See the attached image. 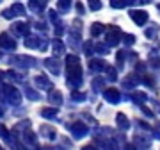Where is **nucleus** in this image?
Here are the masks:
<instances>
[{
  "label": "nucleus",
  "mask_w": 160,
  "mask_h": 150,
  "mask_svg": "<svg viewBox=\"0 0 160 150\" xmlns=\"http://www.w3.org/2000/svg\"><path fill=\"white\" fill-rule=\"evenodd\" d=\"M66 75H68V86L71 88V91H77L82 82H84V70H82V64H80V59L77 56H68L66 57Z\"/></svg>",
  "instance_id": "nucleus-1"
},
{
  "label": "nucleus",
  "mask_w": 160,
  "mask_h": 150,
  "mask_svg": "<svg viewBox=\"0 0 160 150\" xmlns=\"http://www.w3.org/2000/svg\"><path fill=\"white\" fill-rule=\"evenodd\" d=\"M0 89H2V98L6 100L7 104H11V105H20L22 104V93L18 91L14 86H11V84H4Z\"/></svg>",
  "instance_id": "nucleus-2"
},
{
  "label": "nucleus",
  "mask_w": 160,
  "mask_h": 150,
  "mask_svg": "<svg viewBox=\"0 0 160 150\" xmlns=\"http://www.w3.org/2000/svg\"><path fill=\"white\" fill-rule=\"evenodd\" d=\"M123 40V32H121L119 27L116 25H110L107 27V32H105V45L107 46H118Z\"/></svg>",
  "instance_id": "nucleus-3"
},
{
  "label": "nucleus",
  "mask_w": 160,
  "mask_h": 150,
  "mask_svg": "<svg viewBox=\"0 0 160 150\" xmlns=\"http://www.w3.org/2000/svg\"><path fill=\"white\" fill-rule=\"evenodd\" d=\"M68 129H69V132H71V136H73L75 139H82L89 134V129H87V125L84 121H73V123L68 125Z\"/></svg>",
  "instance_id": "nucleus-4"
},
{
  "label": "nucleus",
  "mask_w": 160,
  "mask_h": 150,
  "mask_svg": "<svg viewBox=\"0 0 160 150\" xmlns=\"http://www.w3.org/2000/svg\"><path fill=\"white\" fill-rule=\"evenodd\" d=\"M11 63H14V66H18V68H34V66H38V61L30 56H16V57L11 59Z\"/></svg>",
  "instance_id": "nucleus-5"
},
{
  "label": "nucleus",
  "mask_w": 160,
  "mask_h": 150,
  "mask_svg": "<svg viewBox=\"0 0 160 150\" xmlns=\"http://www.w3.org/2000/svg\"><path fill=\"white\" fill-rule=\"evenodd\" d=\"M128 14H130V18L133 20V23H135V25H139V27L146 25V23H148V20H149V14L146 11H142V9H132Z\"/></svg>",
  "instance_id": "nucleus-6"
},
{
  "label": "nucleus",
  "mask_w": 160,
  "mask_h": 150,
  "mask_svg": "<svg viewBox=\"0 0 160 150\" xmlns=\"http://www.w3.org/2000/svg\"><path fill=\"white\" fill-rule=\"evenodd\" d=\"M0 48L2 50H14L16 48V40L9 32H2L0 34Z\"/></svg>",
  "instance_id": "nucleus-7"
},
{
  "label": "nucleus",
  "mask_w": 160,
  "mask_h": 150,
  "mask_svg": "<svg viewBox=\"0 0 160 150\" xmlns=\"http://www.w3.org/2000/svg\"><path fill=\"white\" fill-rule=\"evenodd\" d=\"M103 98L109 102V104H119L121 100V93L116 88H109V89H103Z\"/></svg>",
  "instance_id": "nucleus-8"
},
{
  "label": "nucleus",
  "mask_w": 160,
  "mask_h": 150,
  "mask_svg": "<svg viewBox=\"0 0 160 150\" xmlns=\"http://www.w3.org/2000/svg\"><path fill=\"white\" fill-rule=\"evenodd\" d=\"M142 82V77H139V73H130L128 77L123 79V88H128V89H133V88H137L139 84Z\"/></svg>",
  "instance_id": "nucleus-9"
},
{
  "label": "nucleus",
  "mask_w": 160,
  "mask_h": 150,
  "mask_svg": "<svg viewBox=\"0 0 160 150\" xmlns=\"http://www.w3.org/2000/svg\"><path fill=\"white\" fill-rule=\"evenodd\" d=\"M36 86L39 88V89H45V91H53V82L46 77V75H38L34 79Z\"/></svg>",
  "instance_id": "nucleus-10"
},
{
  "label": "nucleus",
  "mask_w": 160,
  "mask_h": 150,
  "mask_svg": "<svg viewBox=\"0 0 160 150\" xmlns=\"http://www.w3.org/2000/svg\"><path fill=\"white\" fill-rule=\"evenodd\" d=\"M45 66L50 70V73H53V75L61 73V61H59L57 57H46L45 59Z\"/></svg>",
  "instance_id": "nucleus-11"
},
{
  "label": "nucleus",
  "mask_w": 160,
  "mask_h": 150,
  "mask_svg": "<svg viewBox=\"0 0 160 150\" xmlns=\"http://www.w3.org/2000/svg\"><path fill=\"white\" fill-rule=\"evenodd\" d=\"M133 145H135V148H144V150H149V147H151V141H149L146 136H141V134H135V138H133Z\"/></svg>",
  "instance_id": "nucleus-12"
},
{
  "label": "nucleus",
  "mask_w": 160,
  "mask_h": 150,
  "mask_svg": "<svg viewBox=\"0 0 160 150\" xmlns=\"http://www.w3.org/2000/svg\"><path fill=\"white\" fill-rule=\"evenodd\" d=\"M39 132L43 134V138L50 139V141H53V139L57 138V129L52 127V125H41V127H39Z\"/></svg>",
  "instance_id": "nucleus-13"
},
{
  "label": "nucleus",
  "mask_w": 160,
  "mask_h": 150,
  "mask_svg": "<svg viewBox=\"0 0 160 150\" xmlns=\"http://www.w3.org/2000/svg\"><path fill=\"white\" fill-rule=\"evenodd\" d=\"M11 32H14L16 36H27L29 34V25L23 22H14L11 27Z\"/></svg>",
  "instance_id": "nucleus-14"
},
{
  "label": "nucleus",
  "mask_w": 160,
  "mask_h": 150,
  "mask_svg": "<svg viewBox=\"0 0 160 150\" xmlns=\"http://www.w3.org/2000/svg\"><path fill=\"white\" fill-rule=\"evenodd\" d=\"M87 66H89V70H91L92 73H100L103 70H107V64H105V61H102V59H91Z\"/></svg>",
  "instance_id": "nucleus-15"
},
{
  "label": "nucleus",
  "mask_w": 160,
  "mask_h": 150,
  "mask_svg": "<svg viewBox=\"0 0 160 150\" xmlns=\"http://www.w3.org/2000/svg\"><path fill=\"white\" fill-rule=\"evenodd\" d=\"M68 43L71 45V48H78L82 46V38H80V30H71L68 36Z\"/></svg>",
  "instance_id": "nucleus-16"
},
{
  "label": "nucleus",
  "mask_w": 160,
  "mask_h": 150,
  "mask_svg": "<svg viewBox=\"0 0 160 150\" xmlns=\"http://www.w3.org/2000/svg\"><path fill=\"white\" fill-rule=\"evenodd\" d=\"M48 102H50L53 107H59V105L62 104V93L57 91V89L50 91V93H48Z\"/></svg>",
  "instance_id": "nucleus-17"
},
{
  "label": "nucleus",
  "mask_w": 160,
  "mask_h": 150,
  "mask_svg": "<svg viewBox=\"0 0 160 150\" xmlns=\"http://www.w3.org/2000/svg\"><path fill=\"white\" fill-rule=\"evenodd\" d=\"M116 123H118V127L121 129V131H128L130 129V120L126 118V115H123V113H118L116 115Z\"/></svg>",
  "instance_id": "nucleus-18"
},
{
  "label": "nucleus",
  "mask_w": 160,
  "mask_h": 150,
  "mask_svg": "<svg viewBox=\"0 0 160 150\" xmlns=\"http://www.w3.org/2000/svg\"><path fill=\"white\" fill-rule=\"evenodd\" d=\"M22 139H23V143L25 145H30V147H36V141H38V136H36L32 131H23V134H22Z\"/></svg>",
  "instance_id": "nucleus-19"
},
{
  "label": "nucleus",
  "mask_w": 160,
  "mask_h": 150,
  "mask_svg": "<svg viewBox=\"0 0 160 150\" xmlns=\"http://www.w3.org/2000/svg\"><path fill=\"white\" fill-rule=\"evenodd\" d=\"M158 30H160L158 25H157V23H151V25H148V27H146V30H144V36H146L148 40H155V38L158 36Z\"/></svg>",
  "instance_id": "nucleus-20"
},
{
  "label": "nucleus",
  "mask_w": 160,
  "mask_h": 150,
  "mask_svg": "<svg viewBox=\"0 0 160 150\" xmlns=\"http://www.w3.org/2000/svg\"><path fill=\"white\" fill-rule=\"evenodd\" d=\"M29 9L34 13H43L46 9V2H41V0H30L29 2Z\"/></svg>",
  "instance_id": "nucleus-21"
},
{
  "label": "nucleus",
  "mask_w": 160,
  "mask_h": 150,
  "mask_svg": "<svg viewBox=\"0 0 160 150\" xmlns=\"http://www.w3.org/2000/svg\"><path fill=\"white\" fill-rule=\"evenodd\" d=\"M107 32V27L103 25V23H100V22H94L91 25V34L94 36V38H98V36H102V34H105Z\"/></svg>",
  "instance_id": "nucleus-22"
},
{
  "label": "nucleus",
  "mask_w": 160,
  "mask_h": 150,
  "mask_svg": "<svg viewBox=\"0 0 160 150\" xmlns=\"http://www.w3.org/2000/svg\"><path fill=\"white\" fill-rule=\"evenodd\" d=\"M130 98H132V100H133L137 105H144V102L148 100V95H146L144 91H133V93L130 95Z\"/></svg>",
  "instance_id": "nucleus-23"
},
{
  "label": "nucleus",
  "mask_w": 160,
  "mask_h": 150,
  "mask_svg": "<svg viewBox=\"0 0 160 150\" xmlns=\"http://www.w3.org/2000/svg\"><path fill=\"white\" fill-rule=\"evenodd\" d=\"M139 2H133V0H112L110 6L114 9H123V7H130V6H135Z\"/></svg>",
  "instance_id": "nucleus-24"
},
{
  "label": "nucleus",
  "mask_w": 160,
  "mask_h": 150,
  "mask_svg": "<svg viewBox=\"0 0 160 150\" xmlns=\"http://www.w3.org/2000/svg\"><path fill=\"white\" fill-rule=\"evenodd\" d=\"M39 113L43 118H48V120H55L57 118V107H43Z\"/></svg>",
  "instance_id": "nucleus-25"
},
{
  "label": "nucleus",
  "mask_w": 160,
  "mask_h": 150,
  "mask_svg": "<svg viewBox=\"0 0 160 150\" xmlns=\"http://www.w3.org/2000/svg\"><path fill=\"white\" fill-rule=\"evenodd\" d=\"M64 43L61 40H53L52 41V50H53V54H55V57H59V56H62L64 54Z\"/></svg>",
  "instance_id": "nucleus-26"
},
{
  "label": "nucleus",
  "mask_w": 160,
  "mask_h": 150,
  "mask_svg": "<svg viewBox=\"0 0 160 150\" xmlns=\"http://www.w3.org/2000/svg\"><path fill=\"white\" fill-rule=\"evenodd\" d=\"M41 45V38H36V36H27L25 38V46L27 48H39Z\"/></svg>",
  "instance_id": "nucleus-27"
},
{
  "label": "nucleus",
  "mask_w": 160,
  "mask_h": 150,
  "mask_svg": "<svg viewBox=\"0 0 160 150\" xmlns=\"http://www.w3.org/2000/svg\"><path fill=\"white\" fill-rule=\"evenodd\" d=\"M102 147H103V150H119V147H118V141H116L114 138L102 139Z\"/></svg>",
  "instance_id": "nucleus-28"
},
{
  "label": "nucleus",
  "mask_w": 160,
  "mask_h": 150,
  "mask_svg": "<svg viewBox=\"0 0 160 150\" xmlns=\"http://www.w3.org/2000/svg\"><path fill=\"white\" fill-rule=\"evenodd\" d=\"M11 11L14 13V16H25V6L20 2H14L11 6Z\"/></svg>",
  "instance_id": "nucleus-29"
},
{
  "label": "nucleus",
  "mask_w": 160,
  "mask_h": 150,
  "mask_svg": "<svg viewBox=\"0 0 160 150\" xmlns=\"http://www.w3.org/2000/svg\"><path fill=\"white\" fill-rule=\"evenodd\" d=\"M69 98L71 102H86V93H80V91H71L69 93Z\"/></svg>",
  "instance_id": "nucleus-30"
},
{
  "label": "nucleus",
  "mask_w": 160,
  "mask_h": 150,
  "mask_svg": "<svg viewBox=\"0 0 160 150\" xmlns=\"http://www.w3.org/2000/svg\"><path fill=\"white\" fill-rule=\"evenodd\" d=\"M25 97L29 98V100H39L41 98V95L38 91H36V89H32V88H25Z\"/></svg>",
  "instance_id": "nucleus-31"
},
{
  "label": "nucleus",
  "mask_w": 160,
  "mask_h": 150,
  "mask_svg": "<svg viewBox=\"0 0 160 150\" xmlns=\"http://www.w3.org/2000/svg\"><path fill=\"white\" fill-rule=\"evenodd\" d=\"M135 125H137V129H139V131H144L142 134L153 132V129H151V125H148V123H146V121H142V120H137V121H135Z\"/></svg>",
  "instance_id": "nucleus-32"
},
{
  "label": "nucleus",
  "mask_w": 160,
  "mask_h": 150,
  "mask_svg": "<svg viewBox=\"0 0 160 150\" xmlns=\"http://www.w3.org/2000/svg\"><path fill=\"white\" fill-rule=\"evenodd\" d=\"M57 9L61 13H68L69 9H71V2H68V0H59L57 2Z\"/></svg>",
  "instance_id": "nucleus-33"
},
{
  "label": "nucleus",
  "mask_w": 160,
  "mask_h": 150,
  "mask_svg": "<svg viewBox=\"0 0 160 150\" xmlns=\"http://www.w3.org/2000/svg\"><path fill=\"white\" fill-rule=\"evenodd\" d=\"M82 50H84L86 56H92V52H94V43H92V41H86V43H82Z\"/></svg>",
  "instance_id": "nucleus-34"
},
{
  "label": "nucleus",
  "mask_w": 160,
  "mask_h": 150,
  "mask_svg": "<svg viewBox=\"0 0 160 150\" xmlns=\"http://www.w3.org/2000/svg\"><path fill=\"white\" fill-rule=\"evenodd\" d=\"M103 86H105V79H103V77H96V79L92 81V89H94V91H100Z\"/></svg>",
  "instance_id": "nucleus-35"
},
{
  "label": "nucleus",
  "mask_w": 160,
  "mask_h": 150,
  "mask_svg": "<svg viewBox=\"0 0 160 150\" xmlns=\"http://www.w3.org/2000/svg\"><path fill=\"white\" fill-rule=\"evenodd\" d=\"M128 56H130V54L126 52V50H119V52H118V56H116V61H118V66H123V63H125V57H128Z\"/></svg>",
  "instance_id": "nucleus-36"
},
{
  "label": "nucleus",
  "mask_w": 160,
  "mask_h": 150,
  "mask_svg": "<svg viewBox=\"0 0 160 150\" xmlns=\"http://www.w3.org/2000/svg\"><path fill=\"white\" fill-rule=\"evenodd\" d=\"M48 18H50L52 23H55V27H57V25H61V20H59V14H57V11H55V9H50V11H48Z\"/></svg>",
  "instance_id": "nucleus-37"
},
{
  "label": "nucleus",
  "mask_w": 160,
  "mask_h": 150,
  "mask_svg": "<svg viewBox=\"0 0 160 150\" xmlns=\"http://www.w3.org/2000/svg\"><path fill=\"white\" fill-rule=\"evenodd\" d=\"M107 81H116L118 79V72L114 70V66H107Z\"/></svg>",
  "instance_id": "nucleus-38"
},
{
  "label": "nucleus",
  "mask_w": 160,
  "mask_h": 150,
  "mask_svg": "<svg viewBox=\"0 0 160 150\" xmlns=\"http://www.w3.org/2000/svg\"><path fill=\"white\" fill-rule=\"evenodd\" d=\"M94 52L105 56V54H109V48H107V45H105V43H98V45H94Z\"/></svg>",
  "instance_id": "nucleus-39"
},
{
  "label": "nucleus",
  "mask_w": 160,
  "mask_h": 150,
  "mask_svg": "<svg viewBox=\"0 0 160 150\" xmlns=\"http://www.w3.org/2000/svg\"><path fill=\"white\" fill-rule=\"evenodd\" d=\"M158 61H160V57H158V54L157 52H151L149 54V64H151V66H158Z\"/></svg>",
  "instance_id": "nucleus-40"
},
{
  "label": "nucleus",
  "mask_w": 160,
  "mask_h": 150,
  "mask_svg": "<svg viewBox=\"0 0 160 150\" xmlns=\"http://www.w3.org/2000/svg\"><path fill=\"white\" fill-rule=\"evenodd\" d=\"M123 43H125L126 46H132L133 43H135V36H132V34H125V36H123Z\"/></svg>",
  "instance_id": "nucleus-41"
},
{
  "label": "nucleus",
  "mask_w": 160,
  "mask_h": 150,
  "mask_svg": "<svg viewBox=\"0 0 160 150\" xmlns=\"http://www.w3.org/2000/svg\"><path fill=\"white\" fill-rule=\"evenodd\" d=\"M87 4H89V9H91V11H98V9H102V2H98V0H89Z\"/></svg>",
  "instance_id": "nucleus-42"
},
{
  "label": "nucleus",
  "mask_w": 160,
  "mask_h": 150,
  "mask_svg": "<svg viewBox=\"0 0 160 150\" xmlns=\"http://www.w3.org/2000/svg\"><path fill=\"white\" fill-rule=\"evenodd\" d=\"M0 138L6 139V141H9V132H7V129L4 127V125H0Z\"/></svg>",
  "instance_id": "nucleus-43"
},
{
  "label": "nucleus",
  "mask_w": 160,
  "mask_h": 150,
  "mask_svg": "<svg viewBox=\"0 0 160 150\" xmlns=\"http://www.w3.org/2000/svg\"><path fill=\"white\" fill-rule=\"evenodd\" d=\"M34 27H36L38 30H43V32H45V30L48 29V25H46L45 22H36V23H34Z\"/></svg>",
  "instance_id": "nucleus-44"
},
{
  "label": "nucleus",
  "mask_w": 160,
  "mask_h": 150,
  "mask_svg": "<svg viewBox=\"0 0 160 150\" xmlns=\"http://www.w3.org/2000/svg\"><path fill=\"white\" fill-rule=\"evenodd\" d=\"M139 107H141V111H142V113L148 116V118H153V111H151V109H148L146 105H139Z\"/></svg>",
  "instance_id": "nucleus-45"
},
{
  "label": "nucleus",
  "mask_w": 160,
  "mask_h": 150,
  "mask_svg": "<svg viewBox=\"0 0 160 150\" xmlns=\"http://www.w3.org/2000/svg\"><path fill=\"white\" fill-rule=\"evenodd\" d=\"M2 16L7 18V20H11V18H14V13H12L11 9H6V11H2Z\"/></svg>",
  "instance_id": "nucleus-46"
},
{
  "label": "nucleus",
  "mask_w": 160,
  "mask_h": 150,
  "mask_svg": "<svg viewBox=\"0 0 160 150\" xmlns=\"http://www.w3.org/2000/svg\"><path fill=\"white\" fill-rule=\"evenodd\" d=\"M64 30H66V29H64L62 23H61V25H57V27H55V36H62V34H64Z\"/></svg>",
  "instance_id": "nucleus-47"
},
{
  "label": "nucleus",
  "mask_w": 160,
  "mask_h": 150,
  "mask_svg": "<svg viewBox=\"0 0 160 150\" xmlns=\"http://www.w3.org/2000/svg\"><path fill=\"white\" fill-rule=\"evenodd\" d=\"M75 7H77V13H78V14H84V6H82V2H77Z\"/></svg>",
  "instance_id": "nucleus-48"
},
{
  "label": "nucleus",
  "mask_w": 160,
  "mask_h": 150,
  "mask_svg": "<svg viewBox=\"0 0 160 150\" xmlns=\"http://www.w3.org/2000/svg\"><path fill=\"white\" fill-rule=\"evenodd\" d=\"M123 150H137V148H135V145H128L126 143L125 147H123Z\"/></svg>",
  "instance_id": "nucleus-49"
},
{
  "label": "nucleus",
  "mask_w": 160,
  "mask_h": 150,
  "mask_svg": "<svg viewBox=\"0 0 160 150\" xmlns=\"http://www.w3.org/2000/svg\"><path fill=\"white\" fill-rule=\"evenodd\" d=\"M82 150H98L94 145H86V147H82Z\"/></svg>",
  "instance_id": "nucleus-50"
},
{
  "label": "nucleus",
  "mask_w": 160,
  "mask_h": 150,
  "mask_svg": "<svg viewBox=\"0 0 160 150\" xmlns=\"http://www.w3.org/2000/svg\"><path fill=\"white\" fill-rule=\"evenodd\" d=\"M7 77V72H0V82L4 81V79H6Z\"/></svg>",
  "instance_id": "nucleus-51"
},
{
  "label": "nucleus",
  "mask_w": 160,
  "mask_h": 150,
  "mask_svg": "<svg viewBox=\"0 0 160 150\" xmlns=\"http://www.w3.org/2000/svg\"><path fill=\"white\" fill-rule=\"evenodd\" d=\"M155 107H157V111L160 113V102H158V105H155Z\"/></svg>",
  "instance_id": "nucleus-52"
},
{
  "label": "nucleus",
  "mask_w": 160,
  "mask_h": 150,
  "mask_svg": "<svg viewBox=\"0 0 160 150\" xmlns=\"http://www.w3.org/2000/svg\"><path fill=\"white\" fill-rule=\"evenodd\" d=\"M2 115H4V111H2V109H0V118H2Z\"/></svg>",
  "instance_id": "nucleus-53"
},
{
  "label": "nucleus",
  "mask_w": 160,
  "mask_h": 150,
  "mask_svg": "<svg viewBox=\"0 0 160 150\" xmlns=\"http://www.w3.org/2000/svg\"><path fill=\"white\" fill-rule=\"evenodd\" d=\"M43 150H50V148H48V147H46V148H43Z\"/></svg>",
  "instance_id": "nucleus-54"
},
{
  "label": "nucleus",
  "mask_w": 160,
  "mask_h": 150,
  "mask_svg": "<svg viewBox=\"0 0 160 150\" xmlns=\"http://www.w3.org/2000/svg\"><path fill=\"white\" fill-rule=\"evenodd\" d=\"M0 150H4V148H2V147H0Z\"/></svg>",
  "instance_id": "nucleus-55"
}]
</instances>
